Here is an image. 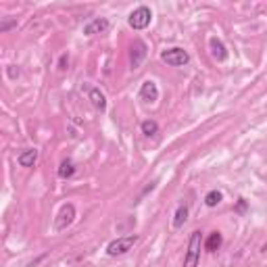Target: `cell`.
I'll use <instances>...</instances> for the list:
<instances>
[{
	"label": "cell",
	"instance_id": "6da1fadb",
	"mask_svg": "<svg viewBox=\"0 0 267 267\" xmlns=\"http://www.w3.org/2000/svg\"><path fill=\"white\" fill-rule=\"evenodd\" d=\"M201 246H203V232L201 230H194L188 240V251L184 257V267H199L201 261Z\"/></svg>",
	"mask_w": 267,
	"mask_h": 267
},
{
	"label": "cell",
	"instance_id": "7a4b0ae2",
	"mask_svg": "<svg viewBox=\"0 0 267 267\" xmlns=\"http://www.w3.org/2000/svg\"><path fill=\"white\" fill-rule=\"evenodd\" d=\"M150 21H152V11H150L148 7H138V9L132 11L130 17H128V25H130L132 29H136V31L146 29V27L150 25Z\"/></svg>",
	"mask_w": 267,
	"mask_h": 267
},
{
	"label": "cell",
	"instance_id": "3957f363",
	"mask_svg": "<svg viewBox=\"0 0 267 267\" xmlns=\"http://www.w3.org/2000/svg\"><path fill=\"white\" fill-rule=\"evenodd\" d=\"M136 242H138V236H136V234H132V236H123V238H117V240L109 242V246H106V255H109V257L126 255L128 251H132Z\"/></svg>",
	"mask_w": 267,
	"mask_h": 267
},
{
	"label": "cell",
	"instance_id": "277c9868",
	"mask_svg": "<svg viewBox=\"0 0 267 267\" xmlns=\"http://www.w3.org/2000/svg\"><path fill=\"white\" fill-rule=\"evenodd\" d=\"M161 61L167 63V65H171V67H182V65H186L190 61V55L184 48H177L175 46V48H167V50L161 52Z\"/></svg>",
	"mask_w": 267,
	"mask_h": 267
},
{
	"label": "cell",
	"instance_id": "5b68a950",
	"mask_svg": "<svg viewBox=\"0 0 267 267\" xmlns=\"http://www.w3.org/2000/svg\"><path fill=\"white\" fill-rule=\"evenodd\" d=\"M73 219H75V207L71 203H65L59 211L57 219H55V230L57 232H63V230H67L71 223H73Z\"/></svg>",
	"mask_w": 267,
	"mask_h": 267
},
{
	"label": "cell",
	"instance_id": "8992f818",
	"mask_svg": "<svg viewBox=\"0 0 267 267\" xmlns=\"http://www.w3.org/2000/svg\"><path fill=\"white\" fill-rule=\"evenodd\" d=\"M140 100H144V102H157L159 100V88L152 80H146L140 86Z\"/></svg>",
	"mask_w": 267,
	"mask_h": 267
},
{
	"label": "cell",
	"instance_id": "52a82bcc",
	"mask_svg": "<svg viewBox=\"0 0 267 267\" xmlns=\"http://www.w3.org/2000/svg\"><path fill=\"white\" fill-rule=\"evenodd\" d=\"M144 59H146V44L142 42V40H136L132 44V67L134 69L140 67Z\"/></svg>",
	"mask_w": 267,
	"mask_h": 267
},
{
	"label": "cell",
	"instance_id": "ba28073f",
	"mask_svg": "<svg viewBox=\"0 0 267 267\" xmlns=\"http://www.w3.org/2000/svg\"><path fill=\"white\" fill-rule=\"evenodd\" d=\"M106 29H109V21H106L104 17H98V19H92L84 27V33L86 35H96V33H104Z\"/></svg>",
	"mask_w": 267,
	"mask_h": 267
},
{
	"label": "cell",
	"instance_id": "9c48e42d",
	"mask_svg": "<svg viewBox=\"0 0 267 267\" xmlns=\"http://www.w3.org/2000/svg\"><path fill=\"white\" fill-rule=\"evenodd\" d=\"M88 98H90V102L94 104L96 111H100V113L106 111V98H104V94L98 90V88H90V92H88Z\"/></svg>",
	"mask_w": 267,
	"mask_h": 267
},
{
	"label": "cell",
	"instance_id": "30bf717a",
	"mask_svg": "<svg viewBox=\"0 0 267 267\" xmlns=\"http://www.w3.org/2000/svg\"><path fill=\"white\" fill-rule=\"evenodd\" d=\"M35 161H38V150L35 148H25L23 152H19V157H17V163L21 167H33Z\"/></svg>",
	"mask_w": 267,
	"mask_h": 267
},
{
	"label": "cell",
	"instance_id": "8fae6325",
	"mask_svg": "<svg viewBox=\"0 0 267 267\" xmlns=\"http://www.w3.org/2000/svg\"><path fill=\"white\" fill-rule=\"evenodd\" d=\"M209 46H211V55H213V59H217L219 63L227 59V50H225V46H223L221 40L211 38V40H209Z\"/></svg>",
	"mask_w": 267,
	"mask_h": 267
},
{
	"label": "cell",
	"instance_id": "7c38bea8",
	"mask_svg": "<svg viewBox=\"0 0 267 267\" xmlns=\"http://www.w3.org/2000/svg\"><path fill=\"white\" fill-rule=\"evenodd\" d=\"M221 242H223L221 232H211L209 238L205 240V251H207V253H215V251H219Z\"/></svg>",
	"mask_w": 267,
	"mask_h": 267
},
{
	"label": "cell",
	"instance_id": "4fadbf2b",
	"mask_svg": "<svg viewBox=\"0 0 267 267\" xmlns=\"http://www.w3.org/2000/svg\"><path fill=\"white\" fill-rule=\"evenodd\" d=\"M73 173H75V163L71 159H63L59 165V177L67 180V177H73Z\"/></svg>",
	"mask_w": 267,
	"mask_h": 267
},
{
	"label": "cell",
	"instance_id": "5bb4252c",
	"mask_svg": "<svg viewBox=\"0 0 267 267\" xmlns=\"http://www.w3.org/2000/svg\"><path fill=\"white\" fill-rule=\"evenodd\" d=\"M186 219H188V205H180V207H177V211H175V215H173V227L175 230L184 227Z\"/></svg>",
	"mask_w": 267,
	"mask_h": 267
},
{
	"label": "cell",
	"instance_id": "9a60e30c",
	"mask_svg": "<svg viewBox=\"0 0 267 267\" xmlns=\"http://www.w3.org/2000/svg\"><path fill=\"white\" fill-rule=\"evenodd\" d=\"M221 199H223V194L219 190H211V192H207V197H205V205L209 209H213V207H217L221 203Z\"/></svg>",
	"mask_w": 267,
	"mask_h": 267
},
{
	"label": "cell",
	"instance_id": "2e32d148",
	"mask_svg": "<svg viewBox=\"0 0 267 267\" xmlns=\"http://www.w3.org/2000/svg\"><path fill=\"white\" fill-rule=\"evenodd\" d=\"M142 134L144 136H157V132H159V123L157 121H152V119H146V121H142Z\"/></svg>",
	"mask_w": 267,
	"mask_h": 267
},
{
	"label": "cell",
	"instance_id": "e0dca14e",
	"mask_svg": "<svg viewBox=\"0 0 267 267\" xmlns=\"http://www.w3.org/2000/svg\"><path fill=\"white\" fill-rule=\"evenodd\" d=\"M15 25H17V21H15V19H5L3 23H0V31L5 33V31H9V29H11V27H15Z\"/></svg>",
	"mask_w": 267,
	"mask_h": 267
},
{
	"label": "cell",
	"instance_id": "ac0fdd59",
	"mask_svg": "<svg viewBox=\"0 0 267 267\" xmlns=\"http://www.w3.org/2000/svg\"><path fill=\"white\" fill-rule=\"evenodd\" d=\"M67 65H69V57H67V55H61V59H59V69H61V71H65V69H67Z\"/></svg>",
	"mask_w": 267,
	"mask_h": 267
},
{
	"label": "cell",
	"instance_id": "d6986e66",
	"mask_svg": "<svg viewBox=\"0 0 267 267\" xmlns=\"http://www.w3.org/2000/svg\"><path fill=\"white\" fill-rule=\"evenodd\" d=\"M9 75H11V78H19V69H15V67L11 65V67H9Z\"/></svg>",
	"mask_w": 267,
	"mask_h": 267
},
{
	"label": "cell",
	"instance_id": "ffe728a7",
	"mask_svg": "<svg viewBox=\"0 0 267 267\" xmlns=\"http://www.w3.org/2000/svg\"><path fill=\"white\" fill-rule=\"evenodd\" d=\"M244 209H246V203L240 199V203H238V211H244Z\"/></svg>",
	"mask_w": 267,
	"mask_h": 267
}]
</instances>
